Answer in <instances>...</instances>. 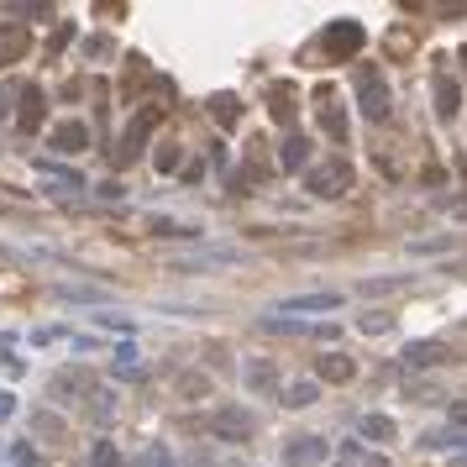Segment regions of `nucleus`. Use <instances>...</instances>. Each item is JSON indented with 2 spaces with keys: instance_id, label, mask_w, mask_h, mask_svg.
<instances>
[{
  "instance_id": "obj_1",
  "label": "nucleus",
  "mask_w": 467,
  "mask_h": 467,
  "mask_svg": "<svg viewBox=\"0 0 467 467\" xmlns=\"http://www.w3.org/2000/svg\"><path fill=\"white\" fill-rule=\"evenodd\" d=\"M363 42H368V31H363V22H352V16H342V22H326V31L315 37V58H331V63H342V58H357L363 53Z\"/></svg>"
},
{
  "instance_id": "obj_2",
  "label": "nucleus",
  "mask_w": 467,
  "mask_h": 467,
  "mask_svg": "<svg viewBox=\"0 0 467 467\" xmlns=\"http://www.w3.org/2000/svg\"><path fill=\"white\" fill-rule=\"evenodd\" d=\"M352 90H357V105H363V116H368V121H389V85H383V68L357 63Z\"/></svg>"
},
{
  "instance_id": "obj_3",
  "label": "nucleus",
  "mask_w": 467,
  "mask_h": 467,
  "mask_svg": "<svg viewBox=\"0 0 467 467\" xmlns=\"http://www.w3.org/2000/svg\"><path fill=\"white\" fill-rule=\"evenodd\" d=\"M200 431H211L216 441L242 446V441H252V431H257V415L242 409V405H226V409H216V415H205V420H200Z\"/></svg>"
},
{
  "instance_id": "obj_4",
  "label": "nucleus",
  "mask_w": 467,
  "mask_h": 467,
  "mask_svg": "<svg viewBox=\"0 0 467 467\" xmlns=\"http://www.w3.org/2000/svg\"><path fill=\"white\" fill-rule=\"evenodd\" d=\"M90 394H94L90 368H58V373L48 378V400H58V405H79V400H90Z\"/></svg>"
},
{
  "instance_id": "obj_5",
  "label": "nucleus",
  "mask_w": 467,
  "mask_h": 467,
  "mask_svg": "<svg viewBox=\"0 0 467 467\" xmlns=\"http://www.w3.org/2000/svg\"><path fill=\"white\" fill-rule=\"evenodd\" d=\"M305 189H310V194H320V200H337V194H346V189H352V168H346L342 157H331V163L310 168Z\"/></svg>"
},
{
  "instance_id": "obj_6",
  "label": "nucleus",
  "mask_w": 467,
  "mask_h": 467,
  "mask_svg": "<svg viewBox=\"0 0 467 467\" xmlns=\"http://www.w3.org/2000/svg\"><path fill=\"white\" fill-rule=\"evenodd\" d=\"M331 457V446L320 436H289L283 441V467H320Z\"/></svg>"
},
{
  "instance_id": "obj_7",
  "label": "nucleus",
  "mask_w": 467,
  "mask_h": 467,
  "mask_svg": "<svg viewBox=\"0 0 467 467\" xmlns=\"http://www.w3.org/2000/svg\"><path fill=\"white\" fill-rule=\"evenodd\" d=\"M157 116H163V111H157V105H148V111H142L137 121L126 126V137H121V153H116V163H131V157L142 153V142H148V131L157 126Z\"/></svg>"
},
{
  "instance_id": "obj_8",
  "label": "nucleus",
  "mask_w": 467,
  "mask_h": 467,
  "mask_svg": "<svg viewBox=\"0 0 467 467\" xmlns=\"http://www.w3.org/2000/svg\"><path fill=\"white\" fill-rule=\"evenodd\" d=\"M48 148H53V153H85V148H90V126L85 121H58L53 126V131H48Z\"/></svg>"
},
{
  "instance_id": "obj_9",
  "label": "nucleus",
  "mask_w": 467,
  "mask_h": 467,
  "mask_svg": "<svg viewBox=\"0 0 467 467\" xmlns=\"http://www.w3.org/2000/svg\"><path fill=\"white\" fill-rule=\"evenodd\" d=\"M31 48V31L22 27V22H0V68L5 63H22Z\"/></svg>"
},
{
  "instance_id": "obj_10",
  "label": "nucleus",
  "mask_w": 467,
  "mask_h": 467,
  "mask_svg": "<svg viewBox=\"0 0 467 467\" xmlns=\"http://www.w3.org/2000/svg\"><path fill=\"white\" fill-rule=\"evenodd\" d=\"M315 100H320V105H315V111H320V131H326L331 142H346V111L337 105V94L315 90Z\"/></svg>"
},
{
  "instance_id": "obj_11",
  "label": "nucleus",
  "mask_w": 467,
  "mask_h": 467,
  "mask_svg": "<svg viewBox=\"0 0 467 467\" xmlns=\"http://www.w3.org/2000/svg\"><path fill=\"white\" fill-rule=\"evenodd\" d=\"M42 116H48V100H42V90H37V85H27V90H22V111H16V126H22V131H42Z\"/></svg>"
},
{
  "instance_id": "obj_12",
  "label": "nucleus",
  "mask_w": 467,
  "mask_h": 467,
  "mask_svg": "<svg viewBox=\"0 0 467 467\" xmlns=\"http://www.w3.org/2000/svg\"><path fill=\"white\" fill-rule=\"evenodd\" d=\"M405 363L409 368H441V363H452V346L446 342H409Z\"/></svg>"
},
{
  "instance_id": "obj_13",
  "label": "nucleus",
  "mask_w": 467,
  "mask_h": 467,
  "mask_svg": "<svg viewBox=\"0 0 467 467\" xmlns=\"http://www.w3.org/2000/svg\"><path fill=\"white\" fill-rule=\"evenodd\" d=\"M352 373H357V363H352L346 352H326V357H315V378H326V383H346Z\"/></svg>"
},
{
  "instance_id": "obj_14",
  "label": "nucleus",
  "mask_w": 467,
  "mask_h": 467,
  "mask_svg": "<svg viewBox=\"0 0 467 467\" xmlns=\"http://www.w3.org/2000/svg\"><path fill=\"white\" fill-rule=\"evenodd\" d=\"M337 305H342V294H337V289H320V294H294V300H283L279 310L315 315V310H337Z\"/></svg>"
},
{
  "instance_id": "obj_15",
  "label": "nucleus",
  "mask_w": 467,
  "mask_h": 467,
  "mask_svg": "<svg viewBox=\"0 0 467 467\" xmlns=\"http://www.w3.org/2000/svg\"><path fill=\"white\" fill-rule=\"evenodd\" d=\"M305 163H310V137H305V131H289V137H283V153H279V168L294 174V168H305Z\"/></svg>"
},
{
  "instance_id": "obj_16",
  "label": "nucleus",
  "mask_w": 467,
  "mask_h": 467,
  "mask_svg": "<svg viewBox=\"0 0 467 467\" xmlns=\"http://www.w3.org/2000/svg\"><path fill=\"white\" fill-rule=\"evenodd\" d=\"M268 100H274V121H279V126H294V116H300V111H294V100H300V90H294L289 79H279V85L268 90Z\"/></svg>"
},
{
  "instance_id": "obj_17",
  "label": "nucleus",
  "mask_w": 467,
  "mask_h": 467,
  "mask_svg": "<svg viewBox=\"0 0 467 467\" xmlns=\"http://www.w3.org/2000/svg\"><path fill=\"white\" fill-rule=\"evenodd\" d=\"M247 389L252 394H279V368L268 363V357H257V363H247Z\"/></svg>"
},
{
  "instance_id": "obj_18",
  "label": "nucleus",
  "mask_w": 467,
  "mask_h": 467,
  "mask_svg": "<svg viewBox=\"0 0 467 467\" xmlns=\"http://www.w3.org/2000/svg\"><path fill=\"white\" fill-rule=\"evenodd\" d=\"M27 426H31V436H42V441H68V426H63V415H53V409H31Z\"/></svg>"
},
{
  "instance_id": "obj_19",
  "label": "nucleus",
  "mask_w": 467,
  "mask_h": 467,
  "mask_svg": "<svg viewBox=\"0 0 467 467\" xmlns=\"http://www.w3.org/2000/svg\"><path fill=\"white\" fill-rule=\"evenodd\" d=\"M315 394H320V383H315V378H294L289 389H279V400H283L289 409H305V405H315Z\"/></svg>"
},
{
  "instance_id": "obj_20",
  "label": "nucleus",
  "mask_w": 467,
  "mask_h": 467,
  "mask_svg": "<svg viewBox=\"0 0 467 467\" xmlns=\"http://www.w3.org/2000/svg\"><path fill=\"white\" fill-rule=\"evenodd\" d=\"M211 116H216L220 126H237V121H242V100H237L231 90L211 94Z\"/></svg>"
},
{
  "instance_id": "obj_21",
  "label": "nucleus",
  "mask_w": 467,
  "mask_h": 467,
  "mask_svg": "<svg viewBox=\"0 0 467 467\" xmlns=\"http://www.w3.org/2000/svg\"><path fill=\"white\" fill-rule=\"evenodd\" d=\"M357 436L383 446V441H394V420H389V415H363V420H357Z\"/></svg>"
},
{
  "instance_id": "obj_22",
  "label": "nucleus",
  "mask_w": 467,
  "mask_h": 467,
  "mask_svg": "<svg viewBox=\"0 0 467 467\" xmlns=\"http://www.w3.org/2000/svg\"><path fill=\"white\" fill-rule=\"evenodd\" d=\"M457 105H463V90H457V79H446V74H436V111L452 121L457 116Z\"/></svg>"
},
{
  "instance_id": "obj_23",
  "label": "nucleus",
  "mask_w": 467,
  "mask_h": 467,
  "mask_svg": "<svg viewBox=\"0 0 467 467\" xmlns=\"http://www.w3.org/2000/svg\"><path fill=\"white\" fill-rule=\"evenodd\" d=\"M85 409H90V420H94V426H111V420H116V394L94 389L90 400H85Z\"/></svg>"
},
{
  "instance_id": "obj_24",
  "label": "nucleus",
  "mask_w": 467,
  "mask_h": 467,
  "mask_svg": "<svg viewBox=\"0 0 467 467\" xmlns=\"http://www.w3.org/2000/svg\"><path fill=\"white\" fill-rule=\"evenodd\" d=\"M131 467H174V452L163 446V441H148L142 452H137V463Z\"/></svg>"
},
{
  "instance_id": "obj_25",
  "label": "nucleus",
  "mask_w": 467,
  "mask_h": 467,
  "mask_svg": "<svg viewBox=\"0 0 467 467\" xmlns=\"http://www.w3.org/2000/svg\"><path fill=\"white\" fill-rule=\"evenodd\" d=\"M90 467H126V463H121V452H116V441H94Z\"/></svg>"
},
{
  "instance_id": "obj_26",
  "label": "nucleus",
  "mask_w": 467,
  "mask_h": 467,
  "mask_svg": "<svg viewBox=\"0 0 467 467\" xmlns=\"http://www.w3.org/2000/svg\"><path fill=\"white\" fill-rule=\"evenodd\" d=\"M153 237H200V231L179 226V220H168V216H153Z\"/></svg>"
},
{
  "instance_id": "obj_27",
  "label": "nucleus",
  "mask_w": 467,
  "mask_h": 467,
  "mask_svg": "<svg viewBox=\"0 0 467 467\" xmlns=\"http://www.w3.org/2000/svg\"><path fill=\"white\" fill-rule=\"evenodd\" d=\"M116 373H121V378H137V373H142V363H137V346H116Z\"/></svg>"
},
{
  "instance_id": "obj_28",
  "label": "nucleus",
  "mask_w": 467,
  "mask_h": 467,
  "mask_svg": "<svg viewBox=\"0 0 467 467\" xmlns=\"http://www.w3.org/2000/svg\"><path fill=\"white\" fill-rule=\"evenodd\" d=\"M153 163H157V174H174V168H179V142H163Z\"/></svg>"
},
{
  "instance_id": "obj_29",
  "label": "nucleus",
  "mask_w": 467,
  "mask_h": 467,
  "mask_svg": "<svg viewBox=\"0 0 467 467\" xmlns=\"http://www.w3.org/2000/svg\"><path fill=\"white\" fill-rule=\"evenodd\" d=\"M11 463L16 467H42V452H31L27 441H16V446H11Z\"/></svg>"
},
{
  "instance_id": "obj_30",
  "label": "nucleus",
  "mask_w": 467,
  "mask_h": 467,
  "mask_svg": "<svg viewBox=\"0 0 467 467\" xmlns=\"http://www.w3.org/2000/svg\"><path fill=\"white\" fill-rule=\"evenodd\" d=\"M205 389H211V383H205L200 373H184V378H179V394H189V400H200Z\"/></svg>"
},
{
  "instance_id": "obj_31",
  "label": "nucleus",
  "mask_w": 467,
  "mask_h": 467,
  "mask_svg": "<svg viewBox=\"0 0 467 467\" xmlns=\"http://www.w3.org/2000/svg\"><path fill=\"white\" fill-rule=\"evenodd\" d=\"M405 279H368L363 283V294H389V289H400Z\"/></svg>"
},
{
  "instance_id": "obj_32",
  "label": "nucleus",
  "mask_w": 467,
  "mask_h": 467,
  "mask_svg": "<svg viewBox=\"0 0 467 467\" xmlns=\"http://www.w3.org/2000/svg\"><path fill=\"white\" fill-rule=\"evenodd\" d=\"M389 326H394V320H389V315H368V320H363V331H368V337H378V331H389Z\"/></svg>"
},
{
  "instance_id": "obj_33",
  "label": "nucleus",
  "mask_w": 467,
  "mask_h": 467,
  "mask_svg": "<svg viewBox=\"0 0 467 467\" xmlns=\"http://www.w3.org/2000/svg\"><path fill=\"white\" fill-rule=\"evenodd\" d=\"M11 415H16V394H5V389H0V426H5Z\"/></svg>"
},
{
  "instance_id": "obj_34",
  "label": "nucleus",
  "mask_w": 467,
  "mask_h": 467,
  "mask_svg": "<svg viewBox=\"0 0 467 467\" xmlns=\"http://www.w3.org/2000/svg\"><path fill=\"white\" fill-rule=\"evenodd\" d=\"M452 420H457V426H467V405H452Z\"/></svg>"
},
{
  "instance_id": "obj_35",
  "label": "nucleus",
  "mask_w": 467,
  "mask_h": 467,
  "mask_svg": "<svg viewBox=\"0 0 467 467\" xmlns=\"http://www.w3.org/2000/svg\"><path fill=\"white\" fill-rule=\"evenodd\" d=\"M5 111H11V90H0V116H5Z\"/></svg>"
},
{
  "instance_id": "obj_36",
  "label": "nucleus",
  "mask_w": 467,
  "mask_h": 467,
  "mask_svg": "<svg viewBox=\"0 0 467 467\" xmlns=\"http://www.w3.org/2000/svg\"><path fill=\"white\" fill-rule=\"evenodd\" d=\"M452 467H467V452H463V457H457V463H452Z\"/></svg>"
},
{
  "instance_id": "obj_37",
  "label": "nucleus",
  "mask_w": 467,
  "mask_h": 467,
  "mask_svg": "<svg viewBox=\"0 0 467 467\" xmlns=\"http://www.w3.org/2000/svg\"><path fill=\"white\" fill-rule=\"evenodd\" d=\"M463 63H467V58H463Z\"/></svg>"
}]
</instances>
